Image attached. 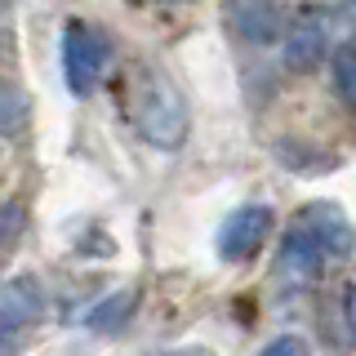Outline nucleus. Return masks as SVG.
Returning <instances> with one entry per match:
<instances>
[{
	"label": "nucleus",
	"instance_id": "nucleus-1",
	"mask_svg": "<svg viewBox=\"0 0 356 356\" xmlns=\"http://www.w3.org/2000/svg\"><path fill=\"white\" fill-rule=\"evenodd\" d=\"M134 125L161 152H178L187 143L192 111H187V98L178 94V85L165 72H147V67L138 72V81H134Z\"/></svg>",
	"mask_w": 356,
	"mask_h": 356
},
{
	"label": "nucleus",
	"instance_id": "nucleus-2",
	"mask_svg": "<svg viewBox=\"0 0 356 356\" xmlns=\"http://www.w3.org/2000/svg\"><path fill=\"white\" fill-rule=\"evenodd\" d=\"M111 63V36L103 27L85 18H72L63 27V76H67V89L76 98H89L98 85H103V72Z\"/></svg>",
	"mask_w": 356,
	"mask_h": 356
},
{
	"label": "nucleus",
	"instance_id": "nucleus-3",
	"mask_svg": "<svg viewBox=\"0 0 356 356\" xmlns=\"http://www.w3.org/2000/svg\"><path fill=\"white\" fill-rule=\"evenodd\" d=\"M281 40H285V67L312 72L330 49V9L316 5V0L298 5V14L289 18V31H281Z\"/></svg>",
	"mask_w": 356,
	"mask_h": 356
},
{
	"label": "nucleus",
	"instance_id": "nucleus-4",
	"mask_svg": "<svg viewBox=\"0 0 356 356\" xmlns=\"http://www.w3.org/2000/svg\"><path fill=\"white\" fill-rule=\"evenodd\" d=\"M267 232H272V209L267 205H241V209H232L218 227V254L227 263H241V259H250V254L263 250Z\"/></svg>",
	"mask_w": 356,
	"mask_h": 356
},
{
	"label": "nucleus",
	"instance_id": "nucleus-5",
	"mask_svg": "<svg viewBox=\"0 0 356 356\" xmlns=\"http://www.w3.org/2000/svg\"><path fill=\"white\" fill-rule=\"evenodd\" d=\"M44 312V285L31 272H18L0 285V334L18 339L22 330H31Z\"/></svg>",
	"mask_w": 356,
	"mask_h": 356
},
{
	"label": "nucleus",
	"instance_id": "nucleus-6",
	"mask_svg": "<svg viewBox=\"0 0 356 356\" xmlns=\"http://www.w3.org/2000/svg\"><path fill=\"white\" fill-rule=\"evenodd\" d=\"M321 267H325V250H321L316 232L307 222L289 227L281 241V254H276V276H285L289 285H307L312 276H321Z\"/></svg>",
	"mask_w": 356,
	"mask_h": 356
},
{
	"label": "nucleus",
	"instance_id": "nucleus-7",
	"mask_svg": "<svg viewBox=\"0 0 356 356\" xmlns=\"http://www.w3.org/2000/svg\"><path fill=\"white\" fill-rule=\"evenodd\" d=\"M227 22L245 44H276L285 31L281 9L272 0H227Z\"/></svg>",
	"mask_w": 356,
	"mask_h": 356
},
{
	"label": "nucleus",
	"instance_id": "nucleus-8",
	"mask_svg": "<svg viewBox=\"0 0 356 356\" xmlns=\"http://www.w3.org/2000/svg\"><path fill=\"white\" fill-rule=\"evenodd\" d=\"M303 222L312 232H316V241H321V250H325V263L330 259H348L352 254V232H348V222H343V214L339 209H321V205H312L307 214H303Z\"/></svg>",
	"mask_w": 356,
	"mask_h": 356
},
{
	"label": "nucleus",
	"instance_id": "nucleus-9",
	"mask_svg": "<svg viewBox=\"0 0 356 356\" xmlns=\"http://www.w3.org/2000/svg\"><path fill=\"white\" fill-rule=\"evenodd\" d=\"M134 312H138V289H116L111 298H103V303L89 307L85 325L98 330V334H120L134 321Z\"/></svg>",
	"mask_w": 356,
	"mask_h": 356
},
{
	"label": "nucleus",
	"instance_id": "nucleus-10",
	"mask_svg": "<svg viewBox=\"0 0 356 356\" xmlns=\"http://www.w3.org/2000/svg\"><path fill=\"white\" fill-rule=\"evenodd\" d=\"M330 85H334V94H339L343 107L356 103V49L348 40L330 54Z\"/></svg>",
	"mask_w": 356,
	"mask_h": 356
},
{
	"label": "nucleus",
	"instance_id": "nucleus-11",
	"mask_svg": "<svg viewBox=\"0 0 356 356\" xmlns=\"http://www.w3.org/2000/svg\"><path fill=\"white\" fill-rule=\"evenodd\" d=\"M22 125H27V98L0 85V138H14Z\"/></svg>",
	"mask_w": 356,
	"mask_h": 356
},
{
	"label": "nucleus",
	"instance_id": "nucleus-12",
	"mask_svg": "<svg viewBox=\"0 0 356 356\" xmlns=\"http://www.w3.org/2000/svg\"><path fill=\"white\" fill-rule=\"evenodd\" d=\"M259 356H312V352H307V343L298 339V334H281V339H272Z\"/></svg>",
	"mask_w": 356,
	"mask_h": 356
},
{
	"label": "nucleus",
	"instance_id": "nucleus-13",
	"mask_svg": "<svg viewBox=\"0 0 356 356\" xmlns=\"http://www.w3.org/2000/svg\"><path fill=\"white\" fill-rule=\"evenodd\" d=\"M18 227H22V209H18V205H0V245L14 241Z\"/></svg>",
	"mask_w": 356,
	"mask_h": 356
},
{
	"label": "nucleus",
	"instance_id": "nucleus-14",
	"mask_svg": "<svg viewBox=\"0 0 356 356\" xmlns=\"http://www.w3.org/2000/svg\"><path fill=\"white\" fill-rule=\"evenodd\" d=\"M156 356H214L209 348H170V352H156Z\"/></svg>",
	"mask_w": 356,
	"mask_h": 356
},
{
	"label": "nucleus",
	"instance_id": "nucleus-15",
	"mask_svg": "<svg viewBox=\"0 0 356 356\" xmlns=\"http://www.w3.org/2000/svg\"><path fill=\"white\" fill-rule=\"evenodd\" d=\"M14 348H18V339H9V334H0V356H14Z\"/></svg>",
	"mask_w": 356,
	"mask_h": 356
},
{
	"label": "nucleus",
	"instance_id": "nucleus-16",
	"mask_svg": "<svg viewBox=\"0 0 356 356\" xmlns=\"http://www.w3.org/2000/svg\"><path fill=\"white\" fill-rule=\"evenodd\" d=\"M0 9H5V0H0Z\"/></svg>",
	"mask_w": 356,
	"mask_h": 356
}]
</instances>
